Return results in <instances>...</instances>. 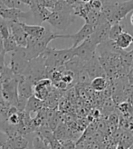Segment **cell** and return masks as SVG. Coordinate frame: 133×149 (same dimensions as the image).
I'll use <instances>...</instances> for the list:
<instances>
[{
  "instance_id": "cell-3",
  "label": "cell",
  "mask_w": 133,
  "mask_h": 149,
  "mask_svg": "<svg viewBox=\"0 0 133 149\" xmlns=\"http://www.w3.org/2000/svg\"><path fill=\"white\" fill-rule=\"evenodd\" d=\"M29 61L30 59L28 57L26 48L17 47V48L11 53V60L8 66L14 76H19L25 73Z\"/></svg>"
},
{
  "instance_id": "cell-9",
  "label": "cell",
  "mask_w": 133,
  "mask_h": 149,
  "mask_svg": "<svg viewBox=\"0 0 133 149\" xmlns=\"http://www.w3.org/2000/svg\"><path fill=\"white\" fill-rule=\"evenodd\" d=\"M32 17L30 11H24L18 8H8L2 1H0V17L6 21H20L21 19H29Z\"/></svg>"
},
{
  "instance_id": "cell-7",
  "label": "cell",
  "mask_w": 133,
  "mask_h": 149,
  "mask_svg": "<svg viewBox=\"0 0 133 149\" xmlns=\"http://www.w3.org/2000/svg\"><path fill=\"white\" fill-rule=\"evenodd\" d=\"M22 2L30 8L32 16L38 25H41L43 22L47 21L48 17L52 14L51 10L45 8L41 5L40 0H38V1H36V0H22Z\"/></svg>"
},
{
  "instance_id": "cell-15",
  "label": "cell",
  "mask_w": 133,
  "mask_h": 149,
  "mask_svg": "<svg viewBox=\"0 0 133 149\" xmlns=\"http://www.w3.org/2000/svg\"><path fill=\"white\" fill-rule=\"evenodd\" d=\"M21 26L24 29L27 36L34 37L35 39L41 38L46 31V27H44L42 25H27L21 22Z\"/></svg>"
},
{
  "instance_id": "cell-2",
  "label": "cell",
  "mask_w": 133,
  "mask_h": 149,
  "mask_svg": "<svg viewBox=\"0 0 133 149\" xmlns=\"http://www.w3.org/2000/svg\"><path fill=\"white\" fill-rule=\"evenodd\" d=\"M41 56L43 59L46 68H58L63 66L72 58L74 57V55H73L72 47L66 49L47 47Z\"/></svg>"
},
{
  "instance_id": "cell-1",
  "label": "cell",
  "mask_w": 133,
  "mask_h": 149,
  "mask_svg": "<svg viewBox=\"0 0 133 149\" xmlns=\"http://www.w3.org/2000/svg\"><path fill=\"white\" fill-rule=\"evenodd\" d=\"M57 38H63V35L56 32H52L46 28L44 35L39 39H35L34 37L27 36L26 42V51L28 54V57L30 60L34 58L40 56L43 51L48 47V44Z\"/></svg>"
},
{
  "instance_id": "cell-18",
  "label": "cell",
  "mask_w": 133,
  "mask_h": 149,
  "mask_svg": "<svg viewBox=\"0 0 133 149\" xmlns=\"http://www.w3.org/2000/svg\"><path fill=\"white\" fill-rule=\"evenodd\" d=\"M8 141L10 142L13 149H26L30 146V143H29V140L27 139V137L22 135L17 136L12 139H8Z\"/></svg>"
},
{
  "instance_id": "cell-19",
  "label": "cell",
  "mask_w": 133,
  "mask_h": 149,
  "mask_svg": "<svg viewBox=\"0 0 133 149\" xmlns=\"http://www.w3.org/2000/svg\"><path fill=\"white\" fill-rule=\"evenodd\" d=\"M91 86L94 91H105L108 88L110 83L107 77H96L91 81Z\"/></svg>"
},
{
  "instance_id": "cell-26",
  "label": "cell",
  "mask_w": 133,
  "mask_h": 149,
  "mask_svg": "<svg viewBox=\"0 0 133 149\" xmlns=\"http://www.w3.org/2000/svg\"><path fill=\"white\" fill-rule=\"evenodd\" d=\"M127 81L129 85L133 86V68H130L127 74Z\"/></svg>"
},
{
  "instance_id": "cell-28",
  "label": "cell",
  "mask_w": 133,
  "mask_h": 149,
  "mask_svg": "<svg viewBox=\"0 0 133 149\" xmlns=\"http://www.w3.org/2000/svg\"><path fill=\"white\" fill-rule=\"evenodd\" d=\"M0 149H13V147H12V146H11V144H10V142L8 141V139H7V141L6 142L0 147Z\"/></svg>"
},
{
  "instance_id": "cell-23",
  "label": "cell",
  "mask_w": 133,
  "mask_h": 149,
  "mask_svg": "<svg viewBox=\"0 0 133 149\" xmlns=\"http://www.w3.org/2000/svg\"><path fill=\"white\" fill-rule=\"evenodd\" d=\"M10 36V29L8 22L0 17V36L4 40Z\"/></svg>"
},
{
  "instance_id": "cell-8",
  "label": "cell",
  "mask_w": 133,
  "mask_h": 149,
  "mask_svg": "<svg viewBox=\"0 0 133 149\" xmlns=\"http://www.w3.org/2000/svg\"><path fill=\"white\" fill-rule=\"evenodd\" d=\"M96 47L97 46H95L88 37L78 47L73 48V55L85 64L96 55Z\"/></svg>"
},
{
  "instance_id": "cell-16",
  "label": "cell",
  "mask_w": 133,
  "mask_h": 149,
  "mask_svg": "<svg viewBox=\"0 0 133 149\" xmlns=\"http://www.w3.org/2000/svg\"><path fill=\"white\" fill-rule=\"evenodd\" d=\"M115 43L118 47H120L122 50H125L130 47L131 45H133V36L130 33L123 31L118 36V38L115 40Z\"/></svg>"
},
{
  "instance_id": "cell-29",
  "label": "cell",
  "mask_w": 133,
  "mask_h": 149,
  "mask_svg": "<svg viewBox=\"0 0 133 149\" xmlns=\"http://www.w3.org/2000/svg\"><path fill=\"white\" fill-rule=\"evenodd\" d=\"M116 145H117V143H115V142L110 143V144L107 145L106 149H116Z\"/></svg>"
},
{
  "instance_id": "cell-4",
  "label": "cell",
  "mask_w": 133,
  "mask_h": 149,
  "mask_svg": "<svg viewBox=\"0 0 133 149\" xmlns=\"http://www.w3.org/2000/svg\"><path fill=\"white\" fill-rule=\"evenodd\" d=\"M75 20V16L71 12L66 11H54L52 12L47 21L48 24L57 30H66Z\"/></svg>"
},
{
  "instance_id": "cell-24",
  "label": "cell",
  "mask_w": 133,
  "mask_h": 149,
  "mask_svg": "<svg viewBox=\"0 0 133 149\" xmlns=\"http://www.w3.org/2000/svg\"><path fill=\"white\" fill-rule=\"evenodd\" d=\"M76 81L80 84H83V85H89L91 84L92 79L89 77V74L85 69H83L82 71H80L76 74Z\"/></svg>"
},
{
  "instance_id": "cell-21",
  "label": "cell",
  "mask_w": 133,
  "mask_h": 149,
  "mask_svg": "<svg viewBox=\"0 0 133 149\" xmlns=\"http://www.w3.org/2000/svg\"><path fill=\"white\" fill-rule=\"evenodd\" d=\"M124 31V26L121 23H118L112 25L110 29V34H109V39L115 41L118 36H119L122 32Z\"/></svg>"
},
{
  "instance_id": "cell-12",
  "label": "cell",
  "mask_w": 133,
  "mask_h": 149,
  "mask_svg": "<svg viewBox=\"0 0 133 149\" xmlns=\"http://www.w3.org/2000/svg\"><path fill=\"white\" fill-rule=\"evenodd\" d=\"M93 32V26L88 24H84L78 32L72 35H63V38H71L72 40V48L78 47L81 43L87 39Z\"/></svg>"
},
{
  "instance_id": "cell-20",
  "label": "cell",
  "mask_w": 133,
  "mask_h": 149,
  "mask_svg": "<svg viewBox=\"0 0 133 149\" xmlns=\"http://www.w3.org/2000/svg\"><path fill=\"white\" fill-rule=\"evenodd\" d=\"M32 148L33 149H50L48 143L44 140L38 133L34 136L32 141Z\"/></svg>"
},
{
  "instance_id": "cell-22",
  "label": "cell",
  "mask_w": 133,
  "mask_h": 149,
  "mask_svg": "<svg viewBox=\"0 0 133 149\" xmlns=\"http://www.w3.org/2000/svg\"><path fill=\"white\" fill-rule=\"evenodd\" d=\"M3 47H4V50L6 53H8V52L9 53H12L13 51H14L17 48L18 46L17 42L14 41V37L10 34V36L7 37V38L3 40Z\"/></svg>"
},
{
  "instance_id": "cell-25",
  "label": "cell",
  "mask_w": 133,
  "mask_h": 149,
  "mask_svg": "<svg viewBox=\"0 0 133 149\" xmlns=\"http://www.w3.org/2000/svg\"><path fill=\"white\" fill-rule=\"evenodd\" d=\"M89 3H90V6L92 9L101 12V9L102 7V2L101 1H100V0H91V1H89Z\"/></svg>"
},
{
  "instance_id": "cell-17",
  "label": "cell",
  "mask_w": 133,
  "mask_h": 149,
  "mask_svg": "<svg viewBox=\"0 0 133 149\" xmlns=\"http://www.w3.org/2000/svg\"><path fill=\"white\" fill-rule=\"evenodd\" d=\"M42 109H43V101L39 100L38 98L34 97L33 95L32 97H30L27 100L24 112L30 115L31 112H40Z\"/></svg>"
},
{
  "instance_id": "cell-31",
  "label": "cell",
  "mask_w": 133,
  "mask_h": 149,
  "mask_svg": "<svg viewBox=\"0 0 133 149\" xmlns=\"http://www.w3.org/2000/svg\"><path fill=\"white\" fill-rule=\"evenodd\" d=\"M0 38H1V36H0Z\"/></svg>"
},
{
  "instance_id": "cell-10",
  "label": "cell",
  "mask_w": 133,
  "mask_h": 149,
  "mask_svg": "<svg viewBox=\"0 0 133 149\" xmlns=\"http://www.w3.org/2000/svg\"><path fill=\"white\" fill-rule=\"evenodd\" d=\"M133 10V1H115L112 17L110 21V25L121 23L126 16Z\"/></svg>"
},
{
  "instance_id": "cell-13",
  "label": "cell",
  "mask_w": 133,
  "mask_h": 149,
  "mask_svg": "<svg viewBox=\"0 0 133 149\" xmlns=\"http://www.w3.org/2000/svg\"><path fill=\"white\" fill-rule=\"evenodd\" d=\"M84 69L87 71L89 77L92 80L96 77H106V74L100 64L97 54L90 61L84 64Z\"/></svg>"
},
{
  "instance_id": "cell-14",
  "label": "cell",
  "mask_w": 133,
  "mask_h": 149,
  "mask_svg": "<svg viewBox=\"0 0 133 149\" xmlns=\"http://www.w3.org/2000/svg\"><path fill=\"white\" fill-rule=\"evenodd\" d=\"M52 86V82L48 78H44L38 81L33 86V95L34 97L38 98L39 100L43 101L45 99L50 92V86Z\"/></svg>"
},
{
  "instance_id": "cell-11",
  "label": "cell",
  "mask_w": 133,
  "mask_h": 149,
  "mask_svg": "<svg viewBox=\"0 0 133 149\" xmlns=\"http://www.w3.org/2000/svg\"><path fill=\"white\" fill-rule=\"evenodd\" d=\"M10 29V34L20 47H26L27 36L21 26V21H7Z\"/></svg>"
},
{
  "instance_id": "cell-5",
  "label": "cell",
  "mask_w": 133,
  "mask_h": 149,
  "mask_svg": "<svg viewBox=\"0 0 133 149\" xmlns=\"http://www.w3.org/2000/svg\"><path fill=\"white\" fill-rule=\"evenodd\" d=\"M17 83V76L10 80L2 82V98L6 105L17 107L18 102Z\"/></svg>"
},
{
  "instance_id": "cell-6",
  "label": "cell",
  "mask_w": 133,
  "mask_h": 149,
  "mask_svg": "<svg viewBox=\"0 0 133 149\" xmlns=\"http://www.w3.org/2000/svg\"><path fill=\"white\" fill-rule=\"evenodd\" d=\"M110 26H112V25L106 20V18L100 15L97 24L93 27V32L89 36V38L91 39V41L95 46H98V45L108 41Z\"/></svg>"
},
{
  "instance_id": "cell-30",
  "label": "cell",
  "mask_w": 133,
  "mask_h": 149,
  "mask_svg": "<svg viewBox=\"0 0 133 149\" xmlns=\"http://www.w3.org/2000/svg\"><path fill=\"white\" fill-rule=\"evenodd\" d=\"M130 24L133 26V13H132L131 17H130Z\"/></svg>"
},
{
  "instance_id": "cell-27",
  "label": "cell",
  "mask_w": 133,
  "mask_h": 149,
  "mask_svg": "<svg viewBox=\"0 0 133 149\" xmlns=\"http://www.w3.org/2000/svg\"><path fill=\"white\" fill-rule=\"evenodd\" d=\"M7 141V137H6V136L5 135V134L0 130V147H1Z\"/></svg>"
}]
</instances>
